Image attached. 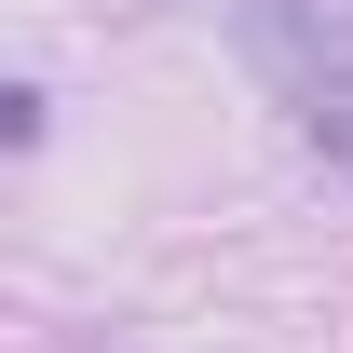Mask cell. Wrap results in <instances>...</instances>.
Here are the masks:
<instances>
[{"mask_svg": "<svg viewBox=\"0 0 353 353\" xmlns=\"http://www.w3.org/2000/svg\"><path fill=\"white\" fill-rule=\"evenodd\" d=\"M231 41L272 82V109L353 176V0H231Z\"/></svg>", "mask_w": 353, "mask_h": 353, "instance_id": "cell-1", "label": "cell"}]
</instances>
